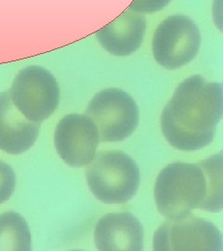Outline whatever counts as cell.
<instances>
[{"mask_svg": "<svg viewBox=\"0 0 223 251\" xmlns=\"http://www.w3.org/2000/svg\"><path fill=\"white\" fill-rule=\"evenodd\" d=\"M223 113V85L193 75L178 85L164 108L162 132L178 150H200L213 142Z\"/></svg>", "mask_w": 223, "mask_h": 251, "instance_id": "6da1fadb", "label": "cell"}, {"mask_svg": "<svg viewBox=\"0 0 223 251\" xmlns=\"http://www.w3.org/2000/svg\"><path fill=\"white\" fill-rule=\"evenodd\" d=\"M154 201L161 215L174 220L199 208L223 210L222 152L197 164L175 162L161 171L154 184Z\"/></svg>", "mask_w": 223, "mask_h": 251, "instance_id": "7a4b0ae2", "label": "cell"}, {"mask_svg": "<svg viewBox=\"0 0 223 251\" xmlns=\"http://www.w3.org/2000/svg\"><path fill=\"white\" fill-rule=\"evenodd\" d=\"M89 188L104 204H125L136 195L141 173L133 159L122 151L99 152L86 171Z\"/></svg>", "mask_w": 223, "mask_h": 251, "instance_id": "3957f363", "label": "cell"}, {"mask_svg": "<svg viewBox=\"0 0 223 251\" xmlns=\"http://www.w3.org/2000/svg\"><path fill=\"white\" fill-rule=\"evenodd\" d=\"M9 92L19 112L39 124L53 114L60 100V89L53 75L38 65L21 70Z\"/></svg>", "mask_w": 223, "mask_h": 251, "instance_id": "277c9868", "label": "cell"}, {"mask_svg": "<svg viewBox=\"0 0 223 251\" xmlns=\"http://www.w3.org/2000/svg\"><path fill=\"white\" fill-rule=\"evenodd\" d=\"M86 116L94 122L100 142H122L139 124V108L133 98L119 89L98 92L89 101Z\"/></svg>", "mask_w": 223, "mask_h": 251, "instance_id": "5b68a950", "label": "cell"}, {"mask_svg": "<svg viewBox=\"0 0 223 251\" xmlns=\"http://www.w3.org/2000/svg\"><path fill=\"white\" fill-rule=\"evenodd\" d=\"M200 46L199 28L192 19L181 14L165 19L152 36L153 58L169 70H176L191 63L197 57Z\"/></svg>", "mask_w": 223, "mask_h": 251, "instance_id": "8992f818", "label": "cell"}, {"mask_svg": "<svg viewBox=\"0 0 223 251\" xmlns=\"http://www.w3.org/2000/svg\"><path fill=\"white\" fill-rule=\"evenodd\" d=\"M223 234L211 222L192 214L168 220L153 234L157 251H222Z\"/></svg>", "mask_w": 223, "mask_h": 251, "instance_id": "52a82bcc", "label": "cell"}, {"mask_svg": "<svg viewBox=\"0 0 223 251\" xmlns=\"http://www.w3.org/2000/svg\"><path fill=\"white\" fill-rule=\"evenodd\" d=\"M99 143L97 126L86 115H67L55 128L54 144L57 152L73 168L88 166L96 155Z\"/></svg>", "mask_w": 223, "mask_h": 251, "instance_id": "ba28073f", "label": "cell"}, {"mask_svg": "<svg viewBox=\"0 0 223 251\" xmlns=\"http://www.w3.org/2000/svg\"><path fill=\"white\" fill-rule=\"evenodd\" d=\"M94 239L98 251H143V225L129 212L109 213L99 220Z\"/></svg>", "mask_w": 223, "mask_h": 251, "instance_id": "9c48e42d", "label": "cell"}, {"mask_svg": "<svg viewBox=\"0 0 223 251\" xmlns=\"http://www.w3.org/2000/svg\"><path fill=\"white\" fill-rule=\"evenodd\" d=\"M147 22L144 15L125 9L117 18L100 28L96 37L100 46L115 56H128L143 44Z\"/></svg>", "mask_w": 223, "mask_h": 251, "instance_id": "30bf717a", "label": "cell"}, {"mask_svg": "<svg viewBox=\"0 0 223 251\" xmlns=\"http://www.w3.org/2000/svg\"><path fill=\"white\" fill-rule=\"evenodd\" d=\"M40 124L23 116L9 91L0 93V150L10 154L26 152L36 142Z\"/></svg>", "mask_w": 223, "mask_h": 251, "instance_id": "8fae6325", "label": "cell"}, {"mask_svg": "<svg viewBox=\"0 0 223 251\" xmlns=\"http://www.w3.org/2000/svg\"><path fill=\"white\" fill-rule=\"evenodd\" d=\"M0 251H31L29 226L17 212L0 215Z\"/></svg>", "mask_w": 223, "mask_h": 251, "instance_id": "7c38bea8", "label": "cell"}, {"mask_svg": "<svg viewBox=\"0 0 223 251\" xmlns=\"http://www.w3.org/2000/svg\"><path fill=\"white\" fill-rule=\"evenodd\" d=\"M16 186V175L11 167L0 160V204L5 203L12 196Z\"/></svg>", "mask_w": 223, "mask_h": 251, "instance_id": "4fadbf2b", "label": "cell"}, {"mask_svg": "<svg viewBox=\"0 0 223 251\" xmlns=\"http://www.w3.org/2000/svg\"><path fill=\"white\" fill-rule=\"evenodd\" d=\"M171 0H133L128 9L141 13L151 14L165 9Z\"/></svg>", "mask_w": 223, "mask_h": 251, "instance_id": "5bb4252c", "label": "cell"}]
</instances>
